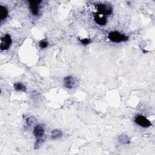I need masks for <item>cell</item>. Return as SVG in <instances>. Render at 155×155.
<instances>
[{"label": "cell", "instance_id": "obj_13", "mask_svg": "<svg viewBox=\"0 0 155 155\" xmlns=\"http://www.w3.org/2000/svg\"><path fill=\"white\" fill-rule=\"evenodd\" d=\"M44 140L42 137L37 139L36 142V143L35 144L34 149H38L40 147V146L41 145L43 144V143L44 142Z\"/></svg>", "mask_w": 155, "mask_h": 155}, {"label": "cell", "instance_id": "obj_10", "mask_svg": "<svg viewBox=\"0 0 155 155\" xmlns=\"http://www.w3.org/2000/svg\"><path fill=\"white\" fill-rule=\"evenodd\" d=\"M62 135V133L60 130H55L52 131L51 134V137L53 140H58L61 137Z\"/></svg>", "mask_w": 155, "mask_h": 155}, {"label": "cell", "instance_id": "obj_2", "mask_svg": "<svg viewBox=\"0 0 155 155\" xmlns=\"http://www.w3.org/2000/svg\"><path fill=\"white\" fill-rule=\"evenodd\" d=\"M96 8L99 13L103 15H109L112 13V7L109 4H98L96 5Z\"/></svg>", "mask_w": 155, "mask_h": 155}, {"label": "cell", "instance_id": "obj_12", "mask_svg": "<svg viewBox=\"0 0 155 155\" xmlns=\"http://www.w3.org/2000/svg\"><path fill=\"white\" fill-rule=\"evenodd\" d=\"M14 88L17 91H21V92H26V86L23 85L22 83H17L14 84Z\"/></svg>", "mask_w": 155, "mask_h": 155}, {"label": "cell", "instance_id": "obj_1", "mask_svg": "<svg viewBox=\"0 0 155 155\" xmlns=\"http://www.w3.org/2000/svg\"><path fill=\"white\" fill-rule=\"evenodd\" d=\"M109 38L111 41L114 43L125 42L128 39V37L127 36L116 31L110 32L109 34Z\"/></svg>", "mask_w": 155, "mask_h": 155}, {"label": "cell", "instance_id": "obj_7", "mask_svg": "<svg viewBox=\"0 0 155 155\" xmlns=\"http://www.w3.org/2000/svg\"><path fill=\"white\" fill-rule=\"evenodd\" d=\"M34 135L37 139L42 137L44 135V126L41 124L36 126L34 130Z\"/></svg>", "mask_w": 155, "mask_h": 155}, {"label": "cell", "instance_id": "obj_3", "mask_svg": "<svg viewBox=\"0 0 155 155\" xmlns=\"http://www.w3.org/2000/svg\"><path fill=\"white\" fill-rule=\"evenodd\" d=\"M12 44L11 36L9 34H6L3 36L1 39V44H0V48L1 50H7Z\"/></svg>", "mask_w": 155, "mask_h": 155}, {"label": "cell", "instance_id": "obj_9", "mask_svg": "<svg viewBox=\"0 0 155 155\" xmlns=\"http://www.w3.org/2000/svg\"><path fill=\"white\" fill-rule=\"evenodd\" d=\"M8 15V11L6 7L0 6V20H5Z\"/></svg>", "mask_w": 155, "mask_h": 155}, {"label": "cell", "instance_id": "obj_14", "mask_svg": "<svg viewBox=\"0 0 155 155\" xmlns=\"http://www.w3.org/2000/svg\"><path fill=\"white\" fill-rule=\"evenodd\" d=\"M36 119L34 117H29L26 119V123L28 126H32L35 123Z\"/></svg>", "mask_w": 155, "mask_h": 155}, {"label": "cell", "instance_id": "obj_8", "mask_svg": "<svg viewBox=\"0 0 155 155\" xmlns=\"http://www.w3.org/2000/svg\"><path fill=\"white\" fill-rule=\"evenodd\" d=\"M64 86L67 88H72L76 86V82L72 76H69L64 79Z\"/></svg>", "mask_w": 155, "mask_h": 155}, {"label": "cell", "instance_id": "obj_5", "mask_svg": "<svg viewBox=\"0 0 155 155\" xmlns=\"http://www.w3.org/2000/svg\"><path fill=\"white\" fill-rule=\"evenodd\" d=\"M94 19L95 22L100 26H104L107 23V19H106L105 16L99 12L95 15Z\"/></svg>", "mask_w": 155, "mask_h": 155}, {"label": "cell", "instance_id": "obj_15", "mask_svg": "<svg viewBox=\"0 0 155 155\" xmlns=\"http://www.w3.org/2000/svg\"><path fill=\"white\" fill-rule=\"evenodd\" d=\"M79 41L82 44L84 45H87L88 44H90L91 43V40L90 39H88V38H84V39H79Z\"/></svg>", "mask_w": 155, "mask_h": 155}, {"label": "cell", "instance_id": "obj_6", "mask_svg": "<svg viewBox=\"0 0 155 155\" xmlns=\"http://www.w3.org/2000/svg\"><path fill=\"white\" fill-rule=\"evenodd\" d=\"M41 1H29L30 7L34 15H38L39 9V4Z\"/></svg>", "mask_w": 155, "mask_h": 155}, {"label": "cell", "instance_id": "obj_4", "mask_svg": "<svg viewBox=\"0 0 155 155\" xmlns=\"http://www.w3.org/2000/svg\"><path fill=\"white\" fill-rule=\"evenodd\" d=\"M136 124L144 128H147L151 126L150 121L142 115H137L135 119Z\"/></svg>", "mask_w": 155, "mask_h": 155}, {"label": "cell", "instance_id": "obj_16", "mask_svg": "<svg viewBox=\"0 0 155 155\" xmlns=\"http://www.w3.org/2000/svg\"><path fill=\"white\" fill-rule=\"evenodd\" d=\"M39 47H40L41 48H46V47L48 46V43L47 41H46L43 40V41H41L39 42Z\"/></svg>", "mask_w": 155, "mask_h": 155}, {"label": "cell", "instance_id": "obj_11", "mask_svg": "<svg viewBox=\"0 0 155 155\" xmlns=\"http://www.w3.org/2000/svg\"><path fill=\"white\" fill-rule=\"evenodd\" d=\"M119 141L122 142V144H130V140L129 137L125 135V134H122V135H121L119 137Z\"/></svg>", "mask_w": 155, "mask_h": 155}]
</instances>
